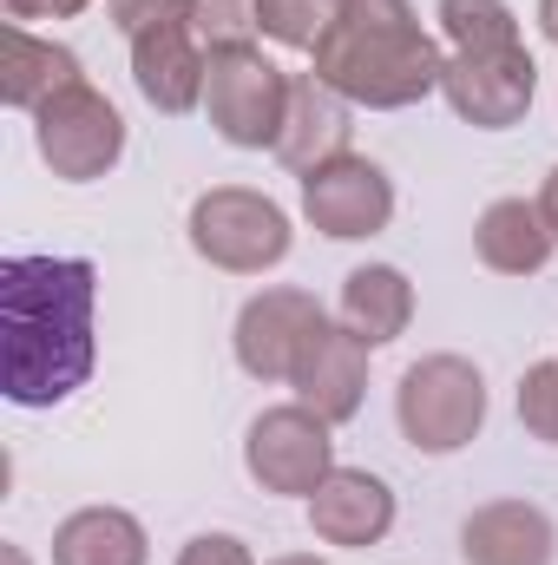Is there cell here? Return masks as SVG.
<instances>
[{"label": "cell", "mask_w": 558, "mask_h": 565, "mask_svg": "<svg viewBox=\"0 0 558 565\" xmlns=\"http://www.w3.org/2000/svg\"><path fill=\"white\" fill-rule=\"evenodd\" d=\"M191 33L224 53V46H250L257 33V0H191Z\"/></svg>", "instance_id": "cell-22"}, {"label": "cell", "mask_w": 558, "mask_h": 565, "mask_svg": "<svg viewBox=\"0 0 558 565\" xmlns=\"http://www.w3.org/2000/svg\"><path fill=\"white\" fill-rule=\"evenodd\" d=\"M277 565H315V559H277Z\"/></svg>", "instance_id": "cell-30"}, {"label": "cell", "mask_w": 558, "mask_h": 565, "mask_svg": "<svg viewBox=\"0 0 558 565\" xmlns=\"http://www.w3.org/2000/svg\"><path fill=\"white\" fill-rule=\"evenodd\" d=\"M348 151V99L329 93L315 73H296L289 79V119H282V139H277V158L289 171H315L329 158Z\"/></svg>", "instance_id": "cell-14"}, {"label": "cell", "mask_w": 558, "mask_h": 565, "mask_svg": "<svg viewBox=\"0 0 558 565\" xmlns=\"http://www.w3.org/2000/svg\"><path fill=\"white\" fill-rule=\"evenodd\" d=\"M362 395H368V342L348 335L342 322H322L315 342L296 362V402L315 408L322 422L335 427L362 408Z\"/></svg>", "instance_id": "cell-11"}, {"label": "cell", "mask_w": 558, "mask_h": 565, "mask_svg": "<svg viewBox=\"0 0 558 565\" xmlns=\"http://www.w3.org/2000/svg\"><path fill=\"white\" fill-rule=\"evenodd\" d=\"M408 322H415V282L401 277L395 264L348 270V282H342V329L348 335H362L368 349H382V342L408 335Z\"/></svg>", "instance_id": "cell-18"}, {"label": "cell", "mask_w": 558, "mask_h": 565, "mask_svg": "<svg viewBox=\"0 0 558 565\" xmlns=\"http://www.w3.org/2000/svg\"><path fill=\"white\" fill-rule=\"evenodd\" d=\"M204 113L224 145L244 151H277L282 119H289V73L277 60H264V46H224L211 53V79H204Z\"/></svg>", "instance_id": "cell-5"}, {"label": "cell", "mask_w": 558, "mask_h": 565, "mask_svg": "<svg viewBox=\"0 0 558 565\" xmlns=\"http://www.w3.org/2000/svg\"><path fill=\"white\" fill-rule=\"evenodd\" d=\"M460 553H466V565H552L558 533L539 507L493 500L460 526Z\"/></svg>", "instance_id": "cell-15"}, {"label": "cell", "mask_w": 558, "mask_h": 565, "mask_svg": "<svg viewBox=\"0 0 558 565\" xmlns=\"http://www.w3.org/2000/svg\"><path fill=\"white\" fill-rule=\"evenodd\" d=\"M33 139H40V158L53 164V178H66V184H93V178H106L112 164H119V151H126V119H119V106L99 93V86H66L60 99H46L40 113H33Z\"/></svg>", "instance_id": "cell-6"}, {"label": "cell", "mask_w": 558, "mask_h": 565, "mask_svg": "<svg viewBox=\"0 0 558 565\" xmlns=\"http://www.w3.org/2000/svg\"><path fill=\"white\" fill-rule=\"evenodd\" d=\"M93 296L86 257H7L0 264V382L20 408H53L93 375Z\"/></svg>", "instance_id": "cell-1"}, {"label": "cell", "mask_w": 558, "mask_h": 565, "mask_svg": "<svg viewBox=\"0 0 558 565\" xmlns=\"http://www.w3.org/2000/svg\"><path fill=\"white\" fill-rule=\"evenodd\" d=\"M440 46L420 33L408 0H342L329 13V33L315 40V79L342 93L348 106L401 113L427 93H440Z\"/></svg>", "instance_id": "cell-2"}, {"label": "cell", "mask_w": 558, "mask_h": 565, "mask_svg": "<svg viewBox=\"0 0 558 565\" xmlns=\"http://www.w3.org/2000/svg\"><path fill=\"white\" fill-rule=\"evenodd\" d=\"M66 86H79V60L60 40H33L26 26L7 20V40H0V99L20 106V113H40Z\"/></svg>", "instance_id": "cell-17"}, {"label": "cell", "mask_w": 558, "mask_h": 565, "mask_svg": "<svg viewBox=\"0 0 558 565\" xmlns=\"http://www.w3.org/2000/svg\"><path fill=\"white\" fill-rule=\"evenodd\" d=\"M519 422L558 447V362H533L519 375Z\"/></svg>", "instance_id": "cell-23"}, {"label": "cell", "mask_w": 558, "mask_h": 565, "mask_svg": "<svg viewBox=\"0 0 558 565\" xmlns=\"http://www.w3.org/2000/svg\"><path fill=\"white\" fill-rule=\"evenodd\" d=\"M257 26L277 40V46H309L329 33V0H257Z\"/></svg>", "instance_id": "cell-21"}, {"label": "cell", "mask_w": 558, "mask_h": 565, "mask_svg": "<svg viewBox=\"0 0 558 565\" xmlns=\"http://www.w3.org/2000/svg\"><path fill=\"white\" fill-rule=\"evenodd\" d=\"M440 33L453 40V53H500L519 46V20L506 0H440Z\"/></svg>", "instance_id": "cell-20"}, {"label": "cell", "mask_w": 558, "mask_h": 565, "mask_svg": "<svg viewBox=\"0 0 558 565\" xmlns=\"http://www.w3.org/2000/svg\"><path fill=\"white\" fill-rule=\"evenodd\" d=\"M395 422L415 454H460L486 422V382L466 355H420L395 388Z\"/></svg>", "instance_id": "cell-3"}, {"label": "cell", "mask_w": 558, "mask_h": 565, "mask_svg": "<svg viewBox=\"0 0 558 565\" xmlns=\"http://www.w3.org/2000/svg\"><path fill=\"white\" fill-rule=\"evenodd\" d=\"M309 526H315L322 546H375L395 526V493L368 467H335L309 493Z\"/></svg>", "instance_id": "cell-12"}, {"label": "cell", "mask_w": 558, "mask_h": 565, "mask_svg": "<svg viewBox=\"0 0 558 565\" xmlns=\"http://www.w3.org/2000/svg\"><path fill=\"white\" fill-rule=\"evenodd\" d=\"M552 224H546V211L539 204H526V198H500V204H486L480 211V224H473V250H480V264L486 270H500V277H539L546 264H552Z\"/></svg>", "instance_id": "cell-16"}, {"label": "cell", "mask_w": 558, "mask_h": 565, "mask_svg": "<svg viewBox=\"0 0 558 565\" xmlns=\"http://www.w3.org/2000/svg\"><path fill=\"white\" fill-rule=\"evenodd\" d=\"M53 565H144V526L119 507H79L53 533Z\"/></svg>", "instance_id": "cell-19"}, {"label": "cell", "mask_w": 558, "mask_h": 565, "mask_svg": "<svg viewBox=\"0 0 558 565\" xmlns=\"http://www.w3.org/2000/svg\"><path fill=\"white\" fill-rule=\"evenodd\" d=\"M539 26H546V40L558 46V0H539Z\"/></svg>", "instance_id": "cell-28"}, {"label": "cell", "mask_w": 558, "mask_h": 565, "mask_svg": "<svg viewBox=\"0 0 558 565\" xmlns=\"http://www.w3.org/2000/svg\"><path fill=\"white\" fill-rule=\"evenodd\" d=\"M191 250L230 277H264L289 257V217L264 191L217 184L191 204Z\"/></svg>", "instance_id": "cell-4"}, {"label": "cell", "mask_w": 558, "mask_h": 565, "mask_svg": "<svg viewBox=\"0 0 558 565\" xmlns=\"http://www.w3.org/2000/svg\"><path fill=\"white\" fill-rule=\"evenodd\" d=\"M79 7H93V0H7V20L20 26V20H66V13H79Z\"/></svg>", "instance_id": "cell-26"}, {"label": "cell", "mask_w": 558, "mask_h": 565, "mask_svg": "<svg viewBox=\"0 0 558 565\" xmlns=\"http://www.w3.org/2000/svg\"><path fill=\"white\" fill-rule=\"evenodd\" d=\"M132 79H139V93L158 106V113H191L197 99H204V79H211V53H204V40L178 20V26H151L132 40Z\"/></svg>", "instance_id": "cell-13"}, {"label": "cell", "mask_w": 558, "mask_h": 565, "mask_svg": "<svg viewBox=\"0 0 558 565\" xmlns=\"http://www.w3.org/2000/svg\"><path fill=\"white\" fill-rule=\"evenodd\" d=\"M244 467L264 493H315L329 473H335V440H329V422L302 402L289 408H270L250 422V440H244Z\"/></svg>", "instance_id": "cell-7"}, {"label": "cell", "mask_w": 558, "mask_h": 565, "mask_svg": "<svg viewBox=\"0 0 558 565\" xmlns=\"http://www.w3.org/2000/svg\"><path fill=\"white\" fill-rule=\"evenodd\" d=\"M112 20L139 40V33H151V26H191V0H112Z\"/></svg>", "instance_id": "cell-24"}, {"label": "cell", "mask_w": 558, "mask_h": 565, "mask_svg": "<svg viewBox=\"0 0 558 565\" xmlns=\"http://www.w3.org/2000/svg\"><path fill=\"white\" fill-rule=\"evenodd\" d=\"M329 7H342V0H329Z\"/></svg>", "instance_id": "cell-31"}, {"label": "cell", "mask_w": 558, "mask_h": 565, "mask_svg": "<svg viewBox=\"0 0 558 565\" xmlns=\"http://www.w3.org/2000/svg\"><path fill=\"white\" fill-rule=\"evenodd\" d=\"M440 93L447 106L466 119V126H519L533 113V93H539V66L526 46H500V53H453L447 73H440Z\"/></svg>", "instance_id": "cell-9"}, {"label": "cell", "mask_w": 558, "mask_h": 565, "mask_svg": "<svg viewBox=\"0 0 558 565\" xmlns=\"http://www.w3.org/2000/svg\"><path fill=\"white\" fill-rule=\"evenodd\" d=\"M0 559H7V565H26V553H20V546H7V553H0Z\"/></svg>", "instance_id": "cell-29"}, {"label": "cell", "mask_w": 558, "mask_h": 565, "mask_svg": "<svg viewBox=\"0 0 558 565\" xmlns=\"http://www.w3.org/2000/svg\"><path fill=\"white\" fill-rule=\"evenodd\" d=\"M539 211H546V224H552V237H558V164H552V178H546V191H539Z\"/></svg>", "instance_id": "cell-27"}, {"label": "cell", "mask_w": 558, "mask_h": 565, "mask_svg": "<svg viewBox=\"0 0 558 565\" xmlns=\"http://www.w3.org/2000/svg\"><path fill=\"white\" fill-rule=\"evenodd\" d=\"M322 322L329 316H322V302L309 289H264V296H250L244 316H237V362H244V375L296 382V362H302V349L315 342Z\"/></svg>", "instance_id": "cell-10"}, {"label": "cell", "mask_w": 558, "mask_h": 565, "mask_svg": "<svg viewBox=\"0 0 558 565\" xmlns=\"http://www.w3.org/2000/svg\"><path fill=\"white\" fill-rule=\"evenodd\" d=\"M178 565H257V559H250V546L230 540V533H197V540L178 553Z\"/></svg>", "instance_id": "cell-25"}, {"label": "cell", "mask_w": 558, "mask_h": 565, "mask_svg": "<svg viewBox=\"0 0 558 565\" xmlns=\"http://www.w3.org/2000/svg\"><path fill=\"white\" fill-rule=\"evenodd\" d=\"M302 217H309L322 237H335V244L375 237V231H388V217H395V184H388V171H382L375 158L342 151V158H329V164H315V171L302 178Z\"/></svg>", "instance_id": "cell-8"}]
</instances>
